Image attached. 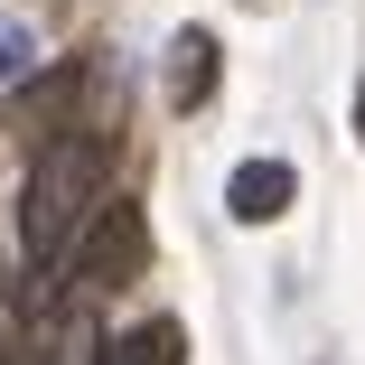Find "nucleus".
<instances>
[{"label": "nucleus", "instance_id": "1", "mask_svg": "<svg viewBox=\"0 0 365 365\" xmlns=\"http://www.w3.org/2000/svg\"><path fill=\"white\" fill-rule=\"evenodd\" d=\"M113 197V140L103 131H56L38 140V160H29V187H19V244L29 262L47 272L66 244L85 235V215Z\"/></svg>", "mask_w": 365, "mask_h": 365}, {"label": "nucleus", "instance_id": "3", "mask_svg": "<svg viewBox=\"0 0 365 365\" xmlns=\"http://www.w3.org/2000/svg\"><path fill=\"white\" fill-rule=\"evenodd\" d=\"M290 197H300L290 160H244V169L225 178V206H235V225H272V215H290Z\"/></svg>", "mask_w": 365, "mask_h": 365}, {"label": "nucleus", "instance_id": "4", "mask_svg": "<svg viewBox=\"0 0 365 365\" xmlns=\"http://www.w3.org/2000/svg\"><path fill=\"white\" fill-rule=\"evenodd\" d=\"M76 94H85V66H76V56L47 66V76L19 94V131H29V140H56V122H66V103H76Z\"/></svg>", "mask_w": 365, "mask_h": 365}, {"label": "nucleus", "instance_id": "7", "mask_svg": "<svg viewBox=\"0 0 365 365\" xmlns=\"http://www.w3.org/2000/svg\"><path fill=\"white\" fill-rule=\"evenodd\" d=\"M0 365H66V356H56V319H29V328H10Z\"/></svg>", "mask_w": 365, "mask_h": 365}, {"label": "nucleus", "instance_id": "8", "mask_svg": "<svg viewBox=\"0 0 365 365\" xmlns=\"http://www.w3.org/2000/svg\"><path fill=\"white\" fill-rule=\"evenodd\" d=\"M19 76H29V29L0 19V85H19Z\"/></svg>", "mask_w": 365, "mask_h": 365}, {"label": "nucleus", "instance_id": "6", "mask_svg": "<svg viewBox=\"0 0 365 365\" xmlns=\"http://www.w3.org/2000/svg\"><path fill=\"white\" fill-rule=\"evenodd\" d=\"M94 365H187V328L178 319H140L113 346H94Z\"/></svg>", "mask_w": 365, "mask_h": 365}, {"label": "nucleus", "instance_id": "5", "mask_svg": "<svg viewBox=\"0 0 365 365\" xmlns=\"http://www.w3.org/2000/svg\"><path fill=\"white\" fill-rule=\"evenodd\" d=\"M206 94H215V38H206V29H178V38H169V103L197 113Z\"/></svg>", "mask_w": 365, "mask_h": 365}, {"label": "nucleus", "instance_id": "9", "mask_svg": "<svg viewBox=\"0 0 365 365\" xmlns=\"http://www.w3.org/2000/svg\"><path fill=\"white\" fill-rule=\"evenodd\" d=\"M356 140H365V85H356Z\"/></svg>", "mask_w": 365, "mask_h": 365}, {"label": "nucleus", "instance_id": "2", "mask_svg": "<svg viewBox=\"0 0 365 365\" xmlns=\"http://www.w3.org/2000/svg\"><path fill=\"white\" fill-rule=\"evenodd\" d=\"M66 272H76L85 290H122V281H140V272H150V215H140L131 197H103V206L85 215V235L66 244Z\"/></svg>", "mask_w": 365, "mask_h": 365}]
</instances>
